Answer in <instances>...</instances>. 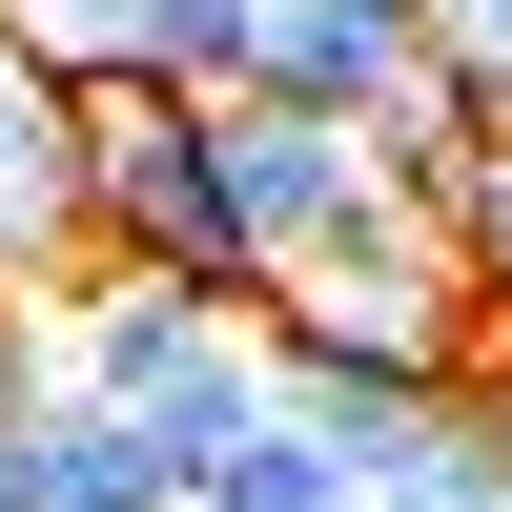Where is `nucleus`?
I'll return each instance as SVG.
<instances>
[{
    "label": "nucleus",
    "mask_w": 512,
    "mask_h": 512,
    "mask_svg": "<svg viewBox=\"0 0 512 512\" xmlns=\"http://www.w3.org/2000/svg\"><path fill=\"white\" fill-rule=\"evenodd\" d=\"M0 41H41V62H144V0H0Z\"/></svg>",
    "instance_id": "11"
},
{
    "label": "nucleus",
    "mask_w": 512,
    "mask_h": 512,
    "mask_svg": "<svg viewBox=\"0 0 512 512\" xmlns=\"http://www.w3.org/2000/svg\"><path fill=\"white\" fill-rule=\"evenodd\" d=\"M267 369L287 390H472V267L451 226H369L267 267Z\"/></svg>",
    "instance_id": "2"
},
{
    "label": "nucleus",
    "mask_w": 512,
    "mask_h": 512,
    "mask_svg": "<svg viewBox=\"0 0 512 512\" xmlns=\"http://www.w3.org/2000/svg\"><path fill=\"white\" fill-rule=\"evenodd\" d=\"M82 246H103V267H185V287H267L246 185H226V103H185V82H144V62L82 82Z\"/></svg>",
    "instance_id": "1"
},
{
    "label": "nucleus",
    "mask_w": 512,
    "mask_h": 512,
    "mask_svg": "<svg viewBox=\"0 0 512 512\" xmlns=\"http://www.w3.org/2000/svg\"><path fill=\"white\" fill-rule=\"evenodd\" d=\"M185 492H205V451H164L144 410H103V390L41 410V512H185Z\"/></svg>",
    "instance_id": "7"
},
{
    "label": "nucleus",
    "mask_w": 512,
    "mask_h": 512,
    "mask_svg": "<svg viewBox=\"0 0 512 512\" xmlns=\"http://www.w3.org/2000/svg\"><path fill=\"white\" fill-rule=\"evenodd\" d=\"M185 512H369V451L328 431L308 390H267L226 451H205V492H185Z\"/></svg>",
    "instance_id": "6"
},
{
    "label": "nucleus",
    "mask_w": 512,
    "mask_h": 512,
    "mask_svg": "<svg viewBox=\"0 0 512 512\" xmlns=\"http://www.w3.org/2000/svg\"><path fill=\"white\" fill-rule=\"evenodd\" d=\"M267 82L328 123H390L431 82V0H267Z\"/></svg>",
    "instance_id": "5"
},
{
    "label": "nucleus",
    "mask_w": 512,
    "mask_h": 512,
    "mask_svg": "<svg viewBox=\"0 0 512 512\" xmlns=\"http://www.w3.org/2000/svg\"><path fill=\"white\" fill-rule=\"evenodd\" d=\"M144 82L246 103V82H267V0H144Z\"/></svg>",
    "instance_id": "9"
},
{
    "label": "nucleus",
    "mask_w": 512,
    "mask_h": 512,
    "mask_svg": "<svg viewBox=\"0 0 512 512\" xmlns=\"http://www.w3.org/2000/svg\"><path fill=\"white\" fill-rule=\"evenodd\" d=\"M0 512H41V410H0Z\"/></svg>",
    "instance_id": "13"
},
{
    "label": "nucleus",
    "mask_w": 512,
    "mask_h": 512,
    "mask_svg": "<svg viewBox=\"0 0 512 512\" xmlns=\"http://www.w3.org/2000/svg\"><path fill=\"white\" fill-rule=\"evenodd\" d=\"M82 246V62L0 41V308Z\"/></svg>",
    "instance_id": "4"
},
{
    "label": "nucleus",
    "mask_w": 512,
    "mask_h": 512,
    "mask_svg": "<svg viewBox=\"0 0 512 512\" xmlns=\"http://www.w3.org/2000/svg\"><path fill=\"white\" fill-rule=\"evenodd\" d=\"M431 62H472L492 103H512V0H431Z\"/></svg>",
    "instance_id": "12"
},
{
    "label": "nucleus",
    "mask_w": 512,
    "mask_h": 512,
    "mask_svg": "<svg viewBox=\"0 0 512 512\" xmlns=\"http://www.w3.org/2000/svg\"><path fill=\"white\" fill-rule=\"evenodd\" d=\"M431 226H451V267H472L492 308H512V123H492V144H451V185H431Z\"/></svg>",
    "instance_id": "10"
},
{
    "label": "nucleus",
    "mask_w": 512,
    "mask_h": 512,
    "mask_svg": "<svg viewBox=\"0 0 512 512\" xmlns=\"http://www.w3.org/2000/svg\"><path fill=\"white\" fill-rule=\"evenodd\" d=\"M369 512H512V431H492L472 390H431V431L390 451V492H369Z\"/></svg>",
    "instance_id": "8"
},
{
    "label": "nucleus",
    "mask_w": 512,
    "mask_h": 512,
    "mask_svg": "<svg viewBox=\"0 0 512 512\" xmlns=\"http://www.w3.org/2000/svg\"><path fill=\"white\" fill-rule=\"evenodd\" d=\"M472 410H492V431H512V349H492V369H472Z\"/></svg>",
    "instance_id": "14"
},
{
    "label": "nucleus",
    "mask_w": 512,
    "mask_h": 512,
    "mask_svg": "<svg viewBox=\"0 0 512 512\" xmlns=\"http://www.w3.org/2000/svg\"><path fill=\"white\" fill-rule=\"evenodd\" d=\"M62 349H82V390L144 410L164 451H226L246 410L287 390L267 369V287H185V267H103V308H82Z\"/></svg>",
    "instance_id": "3"
}]
</instances>
